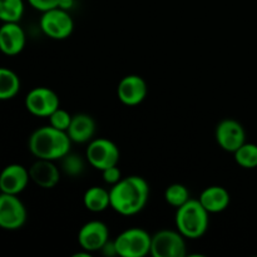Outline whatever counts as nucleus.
Masks as SVG:
<instances>
[{"label": "nucleus", "mask_w": 257, "mask_h": 257, "mask_svg": "<svg viewBox=\"0 0 257 257\" xmlns=\"http://www.w3.org/2000/svg\"><path fill=\"white\" fill-rule=\"evenodd\" d=\"M110 208L122 216L140 213L150 200V185L141 176L122 177L109 190Z\"/></svg>", "instance_id": "1"}, {"label": "nucleus", "mask_w": 257, "mask_h": 257, "mask_svg": "<svg viewBox=\"0 0 257 257\" xmlns=\"http://www.w3.org/2000/svg\"><path fill=\"white\" fill-rule=\"evenodd\" d=\"M72 140L67 132L57 130L52 125H44L30 135L28 148L38 160L58 161L70 152Z\"/></svg>", "instance_id": "2"}, {"label": "nucleus", "mask_w": 257, "mask_h": 257, "mask_svg": "<svg viewBox=\"0 0 257 257\" xmlns=\"http://www.w3.org/2000/svg\"><path fill=\"white\" fill-rule=\"evenodd\" d=\"M176 228L188 240L201 238L210 225V213L198 200H188L177 208L175 217Z\"/></svg>", "instance_id": "3"}, {"label": "nucleus", "mask_w": 257, "mask_h": 257, "mask_svg": "<svg viewBox=\"0 0 257 257\" xmlns=\"http://www.w3.org/2000/svg\"><path fill=\"white\" fill-rule=\"evenodd\" d=\"M113 241H114L117 256L145 257L151 253L152 236L143 228H128L120 232Z\"/></svg>", "instance_id": "4"}, {"label": "nucleus", "mask_w": 257, "mask_h": 257, "mask_svg": "<svg viewBox=\"0 0 257 257\" xmlns=\"http://www.w3.org/2000/svg\"><path fill=\"white\" fill-rule=\"evenodd\" d=\"M39 25L42 32L48 38L54 40L68 39L74 30L72 15L68 10L59 7L42 13Z\"/></svg>", "instance_id": "5"}, {"label": "nucleus", "mask_w": 257, "mask_h": 257, "mask_svg": "<svg viewBox=\"0 0 257 257\" xmlns=\"http://www.w3.org/2000/svg\"><path fill=\"white\" fill-rule=\"evenodd\" d=\"M153 257H185L186 237L178 230H161L152 235L151 253Z\"/></svg>", "instance_id": "6"}, {"label": "nucleus", "mask_w": 257, "mask_h": 257, "mask_svg": "<svg viewBox=\"0 0 257 257\" xmlns=\"http://www.w3.org/2000/svg\"><path fill=\"white\" fill-rule=\"evenodd\" d=\"M85 157L93 168L102 172L105 168L118 165L120 152L113 141L108 138H95L88 145Z\"/></svg>", "instance_id": "7"}, {"label": "nucleus", "mask_w": 257, "mask_h": 257, "mask_svg": "<svg viewBox=\"0 0 257 257\" xmlns=\"http://www.w3.org/2000/svg\"><path fill=\"white\" fill-rule=\"evenodd\" d=\"M27 207L17 195L0 192V228L15 231L25 225Z\"/></svg>", "instance_id": "8"}, {"label": "nucleus", "mask_w": 257, "mask_h": 257, "mask_svg": "<svg viewBox=\"0 0 257 257\" xmlns=\"http://www.w3.org/2000/svg\"><path fill=\"white\" fill-rule=\"evenodd\" d=\"M59 107V95L48 87L33 88L25 97V108L35 117L48 118Z\"/></svg>", "instance_id": "9"}, {"label": "nucleus", "mask_w": 257, "mask_h": 257, "mask_svg": "<svg viewBox=\"0 0 257 257\" xmlns=\"http://www.w3.org/2000/svg\"><path fill=\"white\" fill-rule=\"evenodd\" d=\"M109 241V230L104 222L98 220L89 221L80 227L78 232V243L87 252H97Z\"/></svg>", "instance_id": "10"}, {"label": "nucleus", "mask_w": 257, "mask_h": 257, "mask_svg": "<svg viewBox=\"0 0 257 257\" xmlns=\"http://www.w3.org/2000/svg\"><path fill=\"white\" fill-rule=\"evenodd\" d=\"M216 142L226 152L233 153L246 142L243 125L235 119H223L216 127Z\"/></svg>", "instance_id": "11"}, {"label": "nucleus", "mask_w": 257, "mask_h": 257, "mask_svg": "<svg viewBox=\"0 0 257 257\" xmlns=\"http://www.w3.org/2000/svg\"><path fill=\"white\" fill-rule=\"evenodd\" d=\"M148 87L141 75L128 74L119 80L117 87V97L124 105L135 107L146 99Z\"/></svg>", "instance_id": "12"}, {"label": "nucleus", "mask_w": 257, "mask_h": 257, "mask_svg": "<svg viewBox=\"0 0 257 257\" xmlns=\"http://www.w3.org/2000/svg\"><path fill=\"white\" fill-rule=\"evenodd\" d=\"M30 181L29 170L19 163H12L0 172V192L20 195Z\"/></svg>", "instance_id": "13"}, {"label": "nucleus", "mask_w": 257, "mask_h": 257, "mask_svg": "<svg viewBox=\"0 0 257 257\" xmlns=\"http://www.w3.org/2000/svg\"><path fill=\"white\" fill-rule=\"evenodd\" d=\"M27 44V35L19 23H3L0 27V52L9 57L20 54Z\"/></svg>", "instance_id": "14"}, {"label": "nucleus", "mask_w": 257, "mask_h": 257, "mask_svg": "<svg viewBox=\"0 0 257 257\" xmlns=\"http://www.w3.org/2000/svg\"><path fill=\"white\" fill-rule=\"evenodd\" d=\"M30 181L35 183L38 187L50 190L54 188L60 181V171L55 166L54 161L38 160L29 168Z\"/></svg>", "instance_id": "15"}, {"label": "nucleus", "mask_w": 257, "mask_h": 257, "mask_svg": "<svg viewBox=\"0 0 257 257\" xmlns=\"http://www.w3.org/2000/svg\"><path fill=\"white\" fill-rule=\"evenodd\" d=\"M208 213H220L230 206V192L222 186H208L201 192L198 198Z\"/></svg>", "instance_id": "16"}, {"label": "nucleus", "mask_w": 257, "mask_h": 257, "mask_svg": "<svg viewBox=\"0 0 257 257\" xmlns=\"http://www.w3.org/2000/svg\"><path fill=\"white\" fill-rule=\"evenodd\" d=\"M67 133L74 143L90 142L95 133V120L89 114L78 113L73 115Z\"/></svg>", "instance_id": "17"}, {"label": "nucleus", "mask_w": 257, "mask_h": 257, "mask_svg": "<svg viewBox=\"0 0 257 257\" xmlns=\"http://www.w3.org/2000/svg\"><path fill=\"white\" fill-rule=\"evenodd\" d=\"M83 203L88 211L94 213H99L110 207L109 191L104 187L93 186L85 191L83 196Z\"/></svg>", "instance_id": "18"}, {"label": "nucleus", "mask_w": 257, "mask_h": 257, "mask_svg": "<svg viewBox=\"0 0 257 257\" xmlns=\"http://www.w3.org/2000/svg\"><path fill=\"white\" fill-rule=\"evenodd\" d=\"M20 90V78L14 70L0 67V100H9L17 97Z\"/></svg>", "instance_id": "19"}, {"label": "nucleus", "mask_w": 257, "mask_h": 257, "mask_svg": "<svg viewBox=\"0 0 257 257\" xmlns=\"http://www.w3.org/2000/svg\"><path fill=\"white\" fill-rule=\"evenodd\" d=\"M24 14L23 0H0V22L19 23Z\"/></svg>", "instance_id": "20"}, {"label": "nucleus", "mask_w": 257, "mask_h": 257, "mask_svg": "<svg viewBox=\"0 0 257 257\" xmlns=\"http://www.w3.org/2000/svg\"><path fill=\"white\" fill-rule=\"evenodd\" d=\"M236 163L246 170L257 167V145L245 142L238 150L233 152Z\"/></svg>", "instance_id": "21"}, {"label": "nucleus", "mask_w": 257, "mask_h": 257, "mask_svg": "<svg viewBox=\"0 0 257 257\" xmlns=\"http://www.w3.org/2000/svg\"><path fill=\"white\" fill-rule=\"evenodd\" d=\"M190 191L182 183H172L168 186L165 191V200L168 205L178 208L182 205H185L190 197Z\"/></svg>", "instance_id": "22"}, {"label": "nucleus", "mask_w": 257, "mask_h": 257, "mask_svg": "<svg viewBox=\"0 0 257 257\" xmlns=\"http://www.w3.org/2000/svg\"><path fill=\"white\" fill-rule=\"evenodd\" d=\"M62 160V168L67 175L73 176V177H77V176L82 175L83 170H84V162H83V160L79 156L72 155L69 152Z\"/></svg>", "instance_id": "23"}, {"label": "nucleus", "mask_w": 257, "mask_h": 257, "mask_svg": "<svg viewBox=\"0 0 257 257\" xmlns=\"http://www.w3.org/2000/svg\"><path fill=\"white\" fill-rule=\"evenodd\" d=\"M48 118H49V124L52 125V127L57 128V130L59 131H63V132H67L68 128H69L70 122H72L73 115L70 114L68 110L59 107Z\"/></svg>", "instance_id": "24"}, {"label": "nucleus", "mask_w": 257, "mask_h": 257, "mask_svg": "<svg viewBox=\"0 0 257 257\" xmlns=\"http://www.w3.org/2000/svg\"><path fill=\"white\" fill-rule=\"evenodd\" d=\"M103 181H104L107 185H115L117 182H119L122 180V172H120L119 167L117 166H112V167H108L105 170L102 171Z\"/></svg>", "instance_id": "25"}, {"label": "nucleus", "mask_w": 257, "mask_h": 257, "mask_svg": "<svg viewBox=\"0 0 257 257\" xmlns=\"http://www.w3.org/2000/svg\"><path fill=\"white\" fill-rule=\"evenodd\" d=\"M28 3H29L33 9L44 13L47 10L59 7L60 0H28Z\"/></svg>", "instance_id": "26"}, {"label": "nucleus", "mask_w": 257, "mask_h": 257, "mask_svg": "<svg viewBox=\"0 0 257 257\" xmlns=\"http://www.w3.org/2000/svg\"><path fill=\"white\" fill-rule=\"evenodd\" d=\"M73 4H74V0H60L59 8L64 10H69L73 7Z\"/></svg>", "instance_id": "27"}]
</instances>
